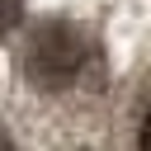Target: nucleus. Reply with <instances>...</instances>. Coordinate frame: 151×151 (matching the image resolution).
Instances as JSON below:
<instances>
[{"mask_svg":"<svg viewBox=\"0 0 151 151\" xmlns=\"http://www.w3.org/2000/svg\"><path fill=\"white\" fill-rule=\"evenodd\" d=\"M142 151H151V109H146V118H142V142H137Z\"/></svg>","mask_w":151,"mask_h":151,"instance_id":"nucleus-3","label":"nucleus"},{"mask_svg":"<svg viewBox=\"0 0 151 151\" xmlns=\"http://www.w3.org/2000/svg\"><path fill=\"white\" fill-rule=\"evenodd\" d=\"M85 61H90V42H85V33L76 24H47V28H38L33 42H28V52H24V71H28V80L38 90H66V85H76L80 71H85Z\"/></svg>","mask_w":151,"mask_h":151,"instance_id":"nucleus-1","label":"nucleus"},{"mask_svg":"<svg viewBox=\"0 0 151 151\" xmlns=\"http://www.w3.org/2000/svg\"><path fill=\"white\" fill-rule=\"evenodd\" d=\"M19 9H24V0H0V33L9 24H19Z\"/></svg>","mask_w":151,"mask_h":151,"instance_id":"nucleus-2","label":"nucleus"},{"mask_svg":"<svg viewBox=\"0 0 151 151\" xmlns=\"http://www.w3.org/2000/svg\"><path fill=\"white\" fill-rule=\"evenodd\" d=\"M0 151H14V146H9V137H5V132H0Z\"/></svg>","mask_w":151,"mask_h":151,"instance_id":"nucleus-4","label":"nucleus"}]
</instances>
